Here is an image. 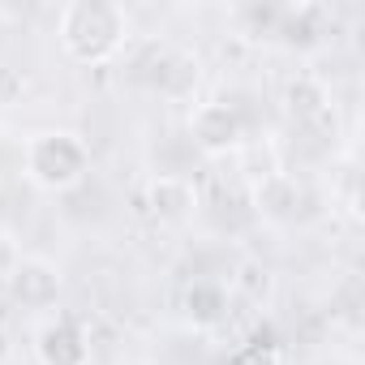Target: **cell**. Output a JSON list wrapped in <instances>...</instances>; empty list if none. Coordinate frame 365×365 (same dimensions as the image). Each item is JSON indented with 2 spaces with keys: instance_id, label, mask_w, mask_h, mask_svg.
<instances>
[{
  "instance_id": "obj_10",
  "label": "cell",
  "mask_w": 365,
  "mask_h": 365,
  "mask_svg": "<svg viewBox=\"0 0 365 365\" xmlns=\"http://www.w3.org/2000/svg\"><path fill=\"white\" fill-rule=\"evenodd\" d=\"M185 318L194 322V327H202V331H211V327H220V322H228V305H232V297H228V288L220 284V279H194L190 288H185Z\"/></svg>"
},
{
  "instance_id": "obj_8",
  "label": "cell",
  "mask_w": 365,
  "mask_h": 365,
  "mask_svg": "<svg viewBox=\"0 0 365 365\" xmlns=\"http://www.w3.org/2000/svg\"><path fill=\"white\" fill-rule=\"evenodd\" d=\"M9 297L22 309H48L61 297V267L52 258H22L9 275Z\"/></svg>"
},
{
  "instance_id": "obj_18",
  "label": "cell",
  "mask_w": 365,
  "mask_h": 365,
  "mask_svg": "<svg viewBox=\"0 0 365 365\" xmlns=\"http://www.w3.org/2000/svg\"><path fill=\"white\" fill-rule=\"evenodd\" d=\"M314 365H344V361H314Z\"/></svg>"
},
{
  "instance_id": "obj_3",
  "label": "cell",
  "mask_w": 365,
  "mask_h": 365,
  "mask_svg": "<svg viewBox=\"0 0 365 365\" xmlns=\"http://www.w3.org/2000/svg\"><path fill=\"white\" fill-rule=\"evenodd\" d=\"M250 112L232 99H207L190 116V146L202 155H232L250 142Z\"/></svg>"
},
{
  "instance_id": "obj_7",
  "label": "cell",
  "mask_w": 365,
  "mask_h": 365,
  "mask_svg": "<svg viewBox=\"0 0 365 365\" xmlns=\"http://www.w3.org/2000/svg\"><path fill=\"white\" fill-rule=\"evenodd\" d=\"M254 215L271 224H297L305 215V185L292 172H267L254 190Z\"/></svg>"
},
{
  "instance_id": "obj_2",
  "label": "cell",
  "mask_w": 365,
  "mask_h": 365,
  "mask_svg": "<svg viewBox=\"0 0 365 365\" xmlns=\"http://www.w3.org/2000/svg\"><path fill=\"white\" fill-rule=\"evenodd\" d=\"M26 180L48 194H73L91 176V146L69 129H43L22 150Z\"/></svg>"
},
{
  "instance_id": "obj_13",
  "label": "cell",
  "mask_w": 365,
  "mask_h": 365,
  "mask_svg": "<svg viewBox=\"0 0 365 365\" xmlns=\"http://www.w3.org/2000/svg\"><path fill=\"white\" fill-rule=\"evenodd\" d=\"M232 288L245 292L250 301H262V297L271 292V271H267L262 262H241L237 275H232Z\"/></svg>"
},
{
  "instance_id": "obj_9",
  "label": "cell",
  "mask_w": 365,
  "mask_h": 365,
  "mask_svg": "<svg viewBox=\"0 0 365 365\" xmlns=\"http://www.w3.org/2000/svg\"><path fill=\"white\" fill-rule=\"evenodd\" d=\"M39 365H91V335L78 318H56L35 339Z\"/></svg>"
},
{
  "instance_id": "obj_4",
  "label": "cell",
  "mask_w": 365,
  "mask_h": 365,
  "mask_svg": "<svg viewBox=\"0 0 365 365\" xmlns=\"http://www.w3.org/2000/svg\"><path fill=\"white\" fill-rule=\"evenodd\" d=\"M133 78H138L142 86H150L155 95H163V99H190L194 86L202 82V65H198V56L185 52V48H150V52L138 61Z\"/></svg>"
},
{
  "instance_id": "obj_16",
  "label": "cell",
  "mask_w": 365,
  "mask_h": 365,
  "mask_svg": "<svg viewBox=\"0 0 365 365\" xmlns=\"http://www.w3.org/2000/svg\"><path fill=\"white\" fill-rule=\"evenodd\" d=\"M22 262V250H18V237L9 228H0V279H9Z\"/></svg>"
},
{
  "instance_id": "obj_1",
  "label": "cell",
  "mask_w": 365,
  "mask_h": 365,
  "mask_svg": "<svg viewBox=\"0 0 365 365\" xmlns=\"http://www.w3.org/2000/svg\"><path fill=\"white\" fill-rule=\"evenodd\" d=\"M56 39L69 61L108 65L129 39V18L112 0H69L56 18Z\"/></svg>"
},
{
  "instance_id": "obj_17",
  "label": "cell",
  "mask_w": 365,
  "mask_h": 365,
  "mask_svg": "<svg viewBox=\"0 0 365 365\" xmlns=\"http://www.w3.org/2000/svg\"><path fill=\"white\" fill-rule=\"evenodd\" d=\"M5 327H9V301L0 297V335H5Z\"/></svg>"
},
{
  "instance_id": "obj_6",
  "label": "cell",
  "mask_w": 365,
  "mask_h": 365,
  "mask_svg": "<svg viewBox=\"0 0 365 365\" xmlns=\"http://www.w3.org/2000/svg\"><path fill=\"white\" fill-rule=\"evenodd\" d=\"M202 207V194L194 176H150L146 180V211L159 224H185Z\"/></svg>"
},
{
  "instance_id": "obj_12",
  "label": "cell",
  "mask_w": 365,
  "mask_h": 365,
  "mask_svg": "<svg viewBox=\"0 0 365 365\" xmlns=\"http://www.w3.org/2000/svg\"><path fill=\"white\" fill-rule=\"evenodd\" d=\"M241 35L245 39H275V22H279V5H241L237 9Z\"/></svg>"
},
{
  "instance_id": "obj_14",
  "label": "cell",
  "mask_w": 365,
  "mask_h": 365,
  "mask_svg": "<svg viewBox=\"0 0 365 365\" xmlns=\"http://www.w3.org/2000/svg\"><path fill=\"white\" fill-rule=\"evenodd\" d=\"M228 365H279V348L258 335V339H245V344L228 356Z\"/></svg>"
},
{
  "instance_id": "obj_15",
  "label": "cell",
  "mask_w": 365,
  "mask_h": 365,
  "mask_svg": "<svg viewBox=\"0 0 365 365\" xmlns=\"http://www.w3.org/2000/svg\"><path fill=\"white\" fill-rule=\"evenodd\" d=\"M26 95V73L18 65H0V108H14Z\"/></svg>"
},
{
  "instance_id": "obj_11",
  "label": "cell",
  "mask_w": 365,
  "mask_h": 365,
  "mask_svg": "<svg viewBox=\"0 0 365 365\" xmlns=\"http://www.w3.org/2000/svg\"><path fill=\"white\" fill-rule=\"evenodd\" d=\"M284 108L297 125H318L331 116V95L318 78H292L284 91Z\"/></svg>"
},
{
  "instance_id": "obj_5",
  "label": "cell",
  "mask_w": 365,
  "mask_h": 365,
  "mask_svg": "<svg viewBox=\"0 0 365 365\" xmlns=\"http://www.w3.org/2000/svg\"><path fill=\"white\" fill-rule=\"evenodd\" d=\"M331 9L318 0H301V5H279V22H275V43L288 52H314L331 39Z\"/></svg>"
}]
</instances>
